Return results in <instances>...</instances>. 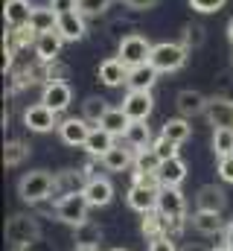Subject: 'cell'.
Instances as JSON below:
<instances>
[{"mask_svg":"<svg viewBox=\"0 0 233 251\" xmlns=\"http://www.w3.org/2000/svg\"><path fill=\"white\" fill-rule=\"evenodd\" d=\"M158 196H161V181L158 176H134V184L125 193V201L137 213L158 210Z\"/></svg>","mask_w":233,"mask_h":251,"instance_id":"obj_1","label":"cell"},{"mask_svg":"<svg viewBox=\"0 0 233 251\" xmlns=\"http://www.w3.org/2000/svg\"><path fill=\"white\" fill-rule=\"evenodd\" d=\"M53 187H56V176H50L47 170H32L18 181V196L26 204H41L53 196Z\"/></svg>","mask_w":233,"mask_h":251,"instance_id":"obj_2","label":"cell"},{"mask_svg":"<svg viewBox=\"0 0 233 251\" xmlns=\"http://www.w3.org/2000/svg\"><path fill=\"white\" fill-rule=\"evenodd\" d=\"M186 47L181 41H161L152 47V56H149V64L158 70V73H175L186 64Z\"/></svg>","mask_w":233,"mask_h":251,"instance_id":"obj_3","label":"cell"},{"mask_svg":"<svg viewBox=\"0 0 233 251\" xmlns=\"http://www.w3.org/2000/svg\"><path fill=\"white\" fill-rule=\"evenodd\" d=\"M158 210L169 219V225H172V231H169V234L175 237V234L184 228V219H186V199H184L181 187H161V196H158Z\"/></svg>","mask_w":233,"mask_h":251,"instance_id":"obj_4","label":"cell"},{"mask_svg":"<svg viewBox=\"0 0 233 251\" xmlns=\"http://www.w3.org/2000/svg\"><path fill=\"white\" fill-rule=\"evenodd\" d=\"M38 237H41V228H38V222H35L32 216H26V213H15V216L6 219V243H9V246L23 249V246L35 243Z\"/></svg>","mask_w":233,"mask_h":251,"instance_id":"obj_5","label":"cell"},{"mask_svg":"<svg viewBox=\"0 0 233 251\" xmlns=\"http://www.w3.org/2000/svg\"><path fill=\"white\" fill-rule=\"evenodd\" d=\"M152 47L146 35L140 32H131L119 41V50H116V59L125 64V67H140V64H149V56H152Z\"/></svg>","mask_w":233,"mask_h":251,"instance_id":"obj_6","label":"cell"},{"mask_svg":"<svg viewBox=\"0 0 233 251\" xmlns=\"http://www.w3.org/2000/svg\"><path fill=\"white\" fill-rule=\"evenodd\" d=\"M88 210H91V201L85 199V193H70L56 201L58 222H64L70 228H79L82 222H88Z\"/></svg>","mask_w":233,"mask_h":251,"instance_id":"obj_7","label":"cell"},{"mask_svg":"<svg viewBox=\"0 0 233 251\" xmlns=\"http://www.w3.org/2000/svg\"><path fill=\"white\" fill-rule=\"evenodd\" d=\"M58 114L53 108H47L44 102H35V105H29L26 111H23V126L29 128V131H35V134H47V131H53L58 128Z\"/></svg>","mask_w":233,"mask_h":251,"instance_id":"obj_8","label":"cell"},{"mask_svg":"<svg viewBox=\"0 0 233 251\" xmlns=\"http://www.w3.org/2000/svg\"><path fill=\"white\" fill-rule=\"evenodd\" d=\"M119 108L128 114V120H149V114L155 108V97H152V91H128Z\"/></svg>","mask_w":233,"mask_h":251,"instance_id":"obj_9","label":"cell"},{"mask_svg":"<svg viewBox=\"0 0 233 251\" xmlns=\"http://www.w3.org/2000/svg\"><path fill=\"white\" fill-rule=\"evenodd\" d=\"M41 102H44L47 108H53L56 114H61V111H67L70 102H73V88H70L67 82H47L44 91H41Z\"/></svg>","mask_w":233,"mask_h":251,"instance_id":"obj_10","label":"cell"},{"mask_svg":"<svg viewBox=\"0 0 233 251\" xmlns=\"http://www.w3.org/2000/svg\"><path fill=\"white\" fill-rule=\"evenodd\" d=\"M91 128H93V126L88 123L85 117H64V120L58 123V137H61V143H67V146H85Z\"/></svg>","mask_w":233,"mask_h":251,"instance_id":"obj_11","label":"cell"},{"mask_svg":"<svg viewBox=\"0 0 233 251\" xmlns=\"http://www.w3.org/2000/svg\"><path fill=\"white\" fill-rule=\"evenodd\" d=\"M207 97L201 94V91H192V88H184V91H178V97H175V108H178V117H198V114H204L207 111Z\"/></svg>","mask_w":233,"mask_h":251,"instance_id":"obj_12","label":"cell"},{"mask_svg":"<svg viewBox=\"0 0 233 251\" xmlns=\"http://www.w3.org/2000/svg\"><path fill=\"white\" fill-rule=\"evenodd\" d=\"M204 117L210 120L213 128H233V100H228V97H213L207 102Z\"/></svg>","mask_w":233,"mask_h":251,"instance_id":"obj_13","label":"cell"},{"mask_svg":"<svg viewBox=\"0 0 233 251\" xmlns=\"http://www.w3.org/2000/svg\"><path fill=\"white\" fill-rule=\"evenodd\" d=\"M228 207V196L225 190L216 184H204L195 193V210H210V213H225Z\"/></svg>","mask_w":233,"mask_h":251,"instance_id":"obj_14","label":"cell"},{"mask_svg":"<svg viewBox=\"0 0 233 251\" xmlns=\"http://www.w3.org/2000/svg\"><path fill=\"white\" fill-rule=\"evenodd\" d=\"M32 9L29 0H6L3 3V21L9 29H21V26H29L32 21Z\"/></svg>","mask_w":233,"mask_h":251,"instance_id":"obj_15","label":"cell"},{"mask_svg":"<svg viewBox=\"0 0 233 251\" xmlns=\"http://www.w3.org/2000/svg\"><path fill=\"white\" fill-rule=\"evenodd\" d=\"M85 199L91 201V207H105V204H111V199H114V184L108 181V178H102V176H96V178H88L85 181Z\"/></svg>","mask_w":233,"mask_h":251,"instance_id":"obj_16","label":"cell"},{"mask_svg":"<svg viewBox=\"0 0 233 251\" xmlns=\"http://www.w3.org/2000/svg\"><path fill=\"white\" fill-rule=\"evenodd\" d=\"M58 35L64 38V41H82L85 38V32H88V26H85V15L76 9V12H64V15H58Z\"/></svg>","mask_w":233,"mask_h":251,"instance_id":"obj_17","label":"cell"},{"mask_svg":"<svg viewBox=\"0 0 233 251\" xmlns=\"http://www.w3.org/2000/svg\"><path fill=\"white\" fill-rule=\"evenodd\" d=\"M114 146H116V137H114V134H111L108 128H102V126H93L82 149H85L91 158H102V155H105V152H111Z\"/></svg>","mask_w":233,"mask_h":251,"instance_id":"obj_18","label":"cell"},{"mask_svg":"<svg viewBox=\"0 0 233 251\" xmlns=\"http://www.w3.org/2000/svg\"><path fill=\"white\" fill-rule=\"evenodd\" d=\"M96 76H99V82H102L105 88H119V85H125V79H128V67L119 62L116 56H111V59L99 62Z\"/></svg>","mask_w":233,"mask_h":251,"instance_id":"obj_19","label":"cell"},{"mask_svg":"<svg viewBox=\"0 0 233 251\" xmlns=\"http://www.w3.org/2000/svg\"><path fill=\"white\" fill-rule=\"evenodd\" d=\"M189 222H192V228H195L198 234H204V237H219V234H225V228H228V222L222 219V213H210V210H195Z\"/></svg>","mask_w":233,"mask_h":251,"instance_id":"obj_20","label":"cell"},{"mask_svg":"<svg viewBox=\"0 0 233 251\" xmlns=\"http://www.w3.org/2000/svg\"><path fill=\"white\" fill-rule=\"evenodd\" d=\"M140 216H143L140 219V231H143V237H149V243L158 240V237H172L169 234L172 225H169V219L161 210H149V213H140Z\"/></svg>","mask_w":233,"mask_h":251,"instance_id":"obj_21","label":"cell"},{"mask_svg":"<svg viewBox=\"0 0 233 251\" xmlns=\"http://www.w3.org/2000/svg\"><path fill=\"white\" fill-rule=\"evenodd\" d=\"M61 47H64V38L56 32H44V35H38V41H35V56H38V62L44 64H53L58 62V56H61Z\"/></svg>","mask_w":233,"mask_h":251,"instance_id":"obj_22","label":"cell"},{"mask_svg":"<svg viewBox=\"0 0 233 251\" xmlns=\"http://www.w3.org/2000/svg\"><path fill=\"white\" fill-rule=\"evenodd\" d=\"M122 140H125V146H131V149H152V143H155V137H152V128L146 120H131L128 128H125V134H122Z\"/></svg>","mask_w":233,"mask_h":251,"instance_id":"obj_23","label":"cell"},{"mask_svg":"<svg viewBox=\"0 0 233 251\" xmlns=\"http://www.w3.org/2000/svg\"><path fill=\"white\" fill-rule=\"evenodd\" d=\"M134 149L131 146H114L111 152H105L99 161H102V167L108 170V173H125V170H131L134 167Z\"/></svg>","mask_w":233,"mask_h":251,"instance_id":"obj_24","label":"cell"},{"mask_svg":"<svg viewBox=\"0 0 233 251\" xmlns=\"http://www.w3.org/2000/svg\"><path fill=\"white\" fill-rule=\"evenodd\" d=\"M186 178V164L178 158H169V161H161V170H158V181L161 187H181Z\"/></svg>","mask_w":233,"mask_h":251,"instance_id":"obj_25","label":"cell"},{"mask_svg":"<svg viewBox=\"0 0 233 251\" xmlns=\"http://www.w3.org/2000/svg\"><path fill=\"white\" fill-rule=\"evenodd\" d=\"M158 76H161V73H158L152 64L128 67V79H125V85H128V91H152L155 82H158Z\"/></svg>","mask_w":233,"mask_h":251,"instance_id":"obj_26","label":"cell"},{"mask_svg":"<svg viewBox=\"0 0 233 251\" xmlns=\"http://www.w3.org/2000/svg\"><path fill=\"white\" fill-rule=\"evenodd\" d=\"M29 26H32L38 35H44V32H56L58 12L53 9V6H35V9H32V21H29Z\"/></svg>","mask_w":233,"mask_h":251,"instance_id":"obj_27","label":"cell"},{"mask_svg":"<svg viewBox=\"0 0 233 251\" xmlns=\"http://www.w3.org/2000/svg\"><path fill=\"white\" fill-rule=\"evenodd\" d=\"M73 240H76V249H96L99 240H102V228L88 219L79 228H73Z\"/></svg>","mask_w":233,"mask_h":251,"instance_id":"obj_28","label":"cell"},{"mask_svg":"<svg viewBox=\"0 0 233 251\" xmlns=\"http://www.w3.org/2000/svg\"><path fill=\"white\" fill-rule=\"evenodd\" d=\"M82 178H85V173H73V170L58 173V176H56V187H53V196L58 193V199H61V196H70V193H82V190H85Z\"/></svg>","mask_w":233,"mask_h":251,"instance_id":"obj_29","label":"cell"},{"mask_svg":"<svg viewBox=\"0 0 233 251\" xmlns=\"http://www.w3.org/2000/svg\"><path fill=\"white\" fill-rule=\"evenodd\" d=\"M161 134H163V137H169L172 143L181 146V143H186V140L192 137V126H189L186 117H172V120H166V123H163Z\"/></svg>","mask_w":233,"mask_h":251,"instance_id":"obj_30","label":"cell"},{"mask_svg":"<svg viewBox=\"0 0 233 251\" xmlns=\"http://www.w3.org/2000/svg\"><path fill=\"white\" fill-rule=\"evenodd\" d=\"M161 170V158L155 149H140L134 158V173L131 176H158Z\"/></svg>","mask_w":233,"mask_h":251,"instance_id":"obj_31","label":"cell"},{"mask_svg":"<svg viewBox=\"0 0 233 251\" xmlns=\"http://www.w3.org/2000/svg\"><path fill=\"white\" fill-rule=\"evenodd\" d=\"M108 108H111V105H108L102 97H88V100L82 102V117L91 126H99V120L108 114Z\"/></svg>","mask_w":233,"mask_h":251,"instance_id":"obj_32","label":"cell"},{"mask_svg":"<svg viewBox=\"0 0 233 251\" xmlns=\"http://www.w3.org/2000/svg\"><path fill=\"white\" fill-rule=\"evenodd\" d=\"M128 123H131V120H128V114H125L122 108H108V114L99 120V126H102V128H108L114 137H122V134H125V128H128Z\"/></svg>","mask_w":233,"mask_h":251,"instance_id":"obj_33","label":"cell"},{"mask_svg":"<svg viewBox=\"0 0 233 251\" xmlns=\"http://www.w3.org/2000/svg\"><path fill=\"white\" fill-rule=\"evenodd\" d=\"M26 158H29V146L23 140H9L6 143V149H3V164L6 167H21Z\"/></svg>","mask_w":233,"mask_h":251,"instance_id":"obj_34","label":"cell"},{"mask_svg":"<svg viewBox=\"0 0 233 251\" xmlns=\"http://www.w3.org/2000/svg\"><path fill=\"white\" fill-rule=\"evenodd\" d=\"M213 152L219 158L225 155H233V128H213Z\"/></svg>","mask_w":233,"mask_h":251,"instance_id":"obj_35","label":"cell"},{"mask_svg":"<svg viewBox=\"0 0 233 251\" xmlns=\"http://www.w3.org/2000/svg\"><path fill=\"white\" fill-rule=\"evenodd\" d=\"M181 44H184L186 50L201 47V44H204V26H201V24H186L184 32H181Z\"/></svg>","mask_w":233,"mask_h":251,"instance_id":"obj_36","label":"cell"},{"mask_svg":"<svg viewBox=\"0 0 233 251\" xmlns=\"http://www.w3.org/2000/svg\"><path fill=\"white\" fill-rule=\"evenodd\" d=\"M114 0H79V12L85 18H96V15H105L111 9Z\"/></svg>","mask_w":233,"mask_h":251,"instance_id":"obj_37","label":"cell"},{"mask_svg":"<svg viewBox=\"0 0 233 251\" xmlns=\"http://www.w3.org/2000/svg\"><path fill=\"white\" fill-rule=\"evenodd\" d=\"M152 149L158 152V158H161V161H169V158H178V143H172V140H169V137H163V134H158V137H155Z\"/></svg>","mask_w":233,"mask_h":251,"instance_id":"obj_38","label":"cell"},{"mask_svg":"<svg viewBox=\"0 0 233 251\" xmlns=\"http://www.w3.org/2000/svg\"><path fill=\"white\" fill-rule=\"evenodd\" d=\"M225 3H228V0H189V6H192L198 15H213V12H219Z\"/></svg>","mask_w":233,"mask_h":251,"instance_id":"obj_39","label":"cell"},{"mask_svg":"<svg viewBox=\"0 0 233 251\" xmlns=\"http://www.w3.org/2000/svg\"><path fill=\"white\" fill-rule=\"evenodd\" d=\"M216 173H219V178H222V181L233 184V155L219 158V167H216Z\"/></svg>","mask_w":233,"mask_h":251,"instance_id":"obj_40","label":"cell"},{"mask_svg":"<svg viewBox=\"0 0 233 251\" xmlns=\"http://www.w3.org/2000/svg\"><path fill=\"white\" fill-rule=\"evenodd\" d=\"M149 251H178L175 237H158V240H152L149 243Z\"/></svg>","mask_w":233,"mask_h":251,"instance_id":"obj_41","label":"cell"},{"mask_svg":"<svg viewBox=\"0 0 233 251\" xmlns=\"http://www.w3.org/2000/svg\"><path fill=\"white\" fill-rule=\"evenodd\" d=\"M50 6L56 9L58 15H64V12H76L79 9V0H50Z\"/></svg>","mask_w":233,"mask_h":251,"instance_id":"obj_42","label":"cell"},{"mask_svg":"<svg viewBox=\"0 0 233 251\" xmlns=\"http://www.w3.org/2000/svg\"><path fill=\"white\" fill-rule=\"evenodd\" d=\"M128 9H137V12H146V9H155L161 0H122Z\"/></svg>","mask_w":233,"mask_h":251,"instance_id":"obj_43","label":"cell"},{"mask_svg":"<svg viewBox=\"0 0 233 251\" xmlns=\"http://www.w3.org/2000/svg\"><path fill=\"white\" fill-rule=\"evenodd\" d=\"M222 237H225V246L233 249V219L228 222V228H225V234H222Z\"/></svg>","mask_w":233,"mask_h":251,"instance_id":"obj_44","label":"cell"},{"mask_svg":"<svg viewBox=\"0 0 233 251\" xmlns=\"http://www.w3.org/2000/svg\"><path fill=\"white\" fill-rule=\"evenodd\" d=\"M181 251H210V249H204V246H192V243H189V246H184Z\"/></svg>","mask_w":233,"mask_h":251,"instance_id":"obj_45","label":"cell"},{"mask_svg":"<svg viewBox=\"0 0 233 251\" xmlns=\"http://www.w3.org/2000/svg\"><path fill=\"white\" fill-rule=\"evenodd\" d=\"M228 41L233 44V18H231V24H228Z\"/></svg>","mask_w":233,"mask_h":251,"instance_id":"obj_46","label":"cell"},{"mask_svg":"<svg viewBox=\"0 0 233 251\" xmlns=\"http://www.w3.org/2000/svg\"><path fill=\"white\" fill-rule=\"evenodd\" d=\"M210 251H233V249H228V246H219V249H210Z\"/></svg>","mask_w":233,"mask_h":251,"instance_id":"obj_47","label":"cell"},{"mask_svg":"<svg viewBox=\"0 0 233 251\" xmlns=\"http://www.w3.org/2000/svg\"><path fill=\"white\" fill-rule=\"evenodd\" d=\"M73 251H96V249H73Z\"/></svg>","mask_w":233,"mask_h":251,"instance_id":"obj_48","label":"cell"},{"mask_svg":"<svg viewBox=\"0 0 233 251\" xmlns=\"http://www.w3.org/2000/svg\"><path fill=\"white\" fill-rule=\"evenodd\" d=\"M111 251H125V249H111Z\"/></svg>","mask_w":233,"mask_h":251,"instance_id":"obj_49","label":"cell"},{"mask_svg":"<svg viewBox=\"0 0 233 251\" xmlns=\"http://www.w3.org/2000/svg\"><path fill=\"white\" fill-rule=\"evenodd\" d=\"M18 251H26V249H18Z\"/></svg>","mask_w":233,"mask_h":251,"instance_id":"obj_50","label":"cell"}]
</instances>
